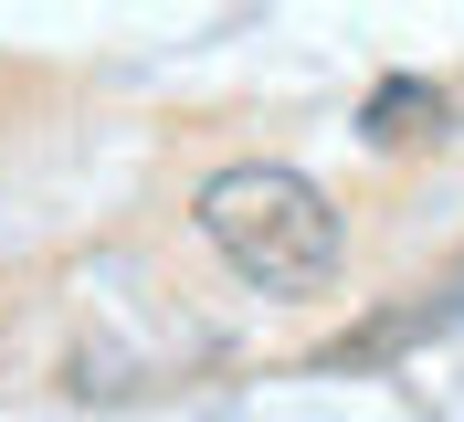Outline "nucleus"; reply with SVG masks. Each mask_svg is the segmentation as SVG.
<instances>
[{
  "label": "nucleus",
  "mask_w": 464,
  "mask_h": 422,
  "mask_svg": "<svg viewBox=\"0 0 464 422\" xmlns=\"http://www.w3.org/2000/svg\"><path fill=\"white\" fill-rule=\"evenodd\" d=\"M190 222H201V243L222 253L243 285H264V296H317L327 275H338V201L306 180V169L285 159H232L211 169L201 191H190Z\"/></svg>",
  "instance_id": "obj_1"
},
{
  "label": "nucleus",
  "mask_w": 464,
  "mask_h": 422,
  "mask_svg": "<svg viewBox=\"0 0 464 422\" xmlns=\"http://www.w3.org/2000/svg\"><path fill=\"white\" fill-rule=\"evenodd\" d=\"M443 116H454V106H443L433 84L391 74V84L370 95V116H359V127H370V148H422V138H443Z\"/></svg>",
  "instance_id": "obj_2"
}]
</instances>
